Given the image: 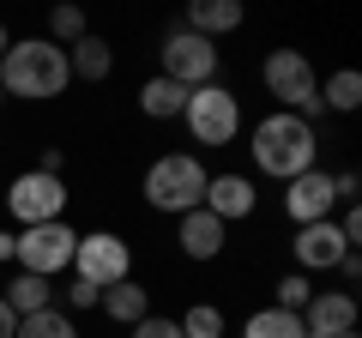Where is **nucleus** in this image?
I'll return each mask as SVG.
<instances>
[{"mask_svg":"<svg viewBox=\"0 0 362 338\" xmlns=\"http://www.w3.org/2000/svg\"><path fill=\"white\" fill-rule=\"evenodd\" d=\"M73 247H78V230L73 223H30V230H18V254H13V266L18 272H30V278H61V272H73Z\"/></svg>","mask_w":362,"mask_h":338,"instance_id":"nucleus-9","label":"nucleus"},{"mask_svg":"<svg viewBox=\"0 0 362 338\" xmlns=\"http://www.w3.org/2000/svg\"><path fill=\"white\" fill-rule=\"evenodd\" d=\"M13 332H18V314L6 308V302H0V338H13Z\"/></svg>","mask_w":362,"mask_h":338,"instance_id":"nucleus-31","label":"nucleus"},{"mask_svg":"<svg viewBox=\"0 0 362 338\" xmlns=\"http://www.w3.org/2000/svg\"><path fill=\"white\" fill-rule=\"evenodd\" d=\"M37 169H42V175H61V169H66V151H61V145H42V151H37Z\"/></svg>","mask_w":362,"mask_h":338,"instance_id":"nucleus-28","label":"nucleus"},{"mask_svg":"<svg viewBox=\"0 0 362 338\" xmlns=\"http://www.w3.org/2000/svg\"><path fill=\"white\" fill-rule=\"evenodd\" d=\"M259 85H266L272 109H290L302 121L320 115V73H314V61L302 49H272L259 61Z\"/></svg>","mask_w":362,"mask_h":338,"instance_id":"nucleus-4","label":"nucleus"},{"mask_svg":"<svg viewBox=\"0 0 362 338\" xmlns=\"http://www.w3.org/2000/svg\"><path fill=\"white\" fill-rule=\"evenodd\" d=\"M97 308H103V320H115V326H139L145 314H151V290H145L139 278H121V284H109L103 296H97Z\"/></svg>","mask_w":362,"mask_h":338,"instance_id":"nucleus-16","label":"nucleus"},{"mask_svg":"<svg viewBox=\"0 0 362 338\" xmlns=\"http://www.w3.org/2000/svg\"><path fill=\"white\" fill-rule=\"evenodd\" d=\"M308 296H314V278H302V272H284V278H278V302H272V308L302 314V308H308Z\"/></svg>","mask_w":362,"mask_h":338,"instance_id":"nucleus-25","label":"nucleus"},{"mask_svg":"<svg viewBox=\"0 0 362 338\" xmlns=\"http://www.w3.org/2000/svg\"><path fill=\"white\" fill-rule=\"evenodd\" d=\"M133 338H181V326H175V314H145L139 326H127Z\"/></svg>","mask_w":362,"mask_h":338,"instance_id":"nucleus-26","label":"nucleus"},{"mask_svg":"<svg viewBox=\"0 0 362 338\" xmlns=\"http://www.w3.org/2000/svg\"><path fill=\"white\" fill-rule=\"evenodd\" d=\"M6 49H13V30H6V25H0V54H6Z\"/></svg>","mask_w":362,"mask_h":338,"instance_id":"nucleus-32","label":"nucleus"},{"mask_svg":"<svg viewBox=\"0 0 362 338\" xmlns=\"http://www.w3.org/2000/svg\"><path fill=\"white\" fill-rule=\"evenodd\" d=\"M18 254V230H0V260H13Z\"/></svg>","mask_w":362,"mask_h":338,"instance_id":"nucleus-30","label":"nucleus"},{"mask_svg":"<svg viewBox=\"0 0 362 338\" xmlns=\"http://www.w3.org/2000/svg\"><path fill=\"white\" fill-rule=\"evenodd\" d=\"M338 278H344V284H362V260H356V254H344V260H338Z\"/></svg>","mask_w":362,"mask_h":338,"instance_id":"nucleus-29","label":"nucleus"},{"mask_svg":"<svg viewBox=\"0 0 362 338\" xmlns=\"http://www.w3.org/2000/svg\"><path fill=\"white\" fill-rule=\"evenodd\" d=\"M73 85V66H66V49H54L49 37H13V49L0 54V91L18 97V103H54Z\"/></svg>","mask_w":362,"mask_h":338,"instance_id":"nucleus-2","label":"nucleus"},{"mask_svg":"<svg viewBox=\"0 0 362 338\" xmlns=\"http://www.w3.org/2000/svg\"><path fill=\"white\" fill-rule=\"evenodd\" d=\"M175 326H181V338H223V308L218 302H187V308L175 314Z\"/></svg>","mask_w":362,"mask_h":338,"instance_id":"nucleus-23","label":"nucleus"},{"mask_svg":"<svg viewBox=\"0 0 362 338\" xmlns=\"http://www.w3.org/2000/svg\"><path fill=\"white\" fill-rule=\"evenodd\" d=\"M338 338H356V332H338Z\"/></svg>","mask_w":362,"mask_h":338,"instance_id":"nucleus-34","label":"nucleus"},{"mask_svg":"<svg viewBox=\"0 0 362 338\" xmlns=\"http://www.w3.org/2000/svg\"><path fill=\"white\" fill-rule=\"evenodd\" d=\"M247 157L266 182H296L302 169L320 163V133H314V121L290 115V109H272L247 127Z\"/></svg>","mask_w":362,"mask_h":338,"instance_id":"nucleus-1","label":"nucleus"},{"mask_svg":"<svg viewBox=\"0 0 362 338\" xmlns=\"http://www.w3.org/2000/svg\"><path fill=\"white\" fill-rule=\"evenodd\" d=\"M362 308L350 290H314L308 308H302V332L308 338H338V332H356Z\"/></svg>","mask_w":362,"mask_h":338,"instance_id":"nucleus-13","label":"nucleus"},{"mask_svg":"<svg viewBox=\"0 0 362 338\" xmlns=\"http://www.w3.org/2000/svg\"><path fill=\"white\" fill-rule=\"evenodd\" d=\"M181 127H187V139H194V145L223 151V145L242 139V97H235L230 85H199V91H187Z\"/></svg>","mask_w":362,"mask_h":338,"instance_id":"nucleus-5","label":"nucleus"},{"mask_svg":"<svg viewBox=\"0 0 362 338\" xmlns=\"http://www.w3.org/2000/svg\"><path fill=\"white\" fill-rule=\"evenodd\" d=\"M242 0H194L187 6V18H181V30H194V37H206V42H218V37H235L242 30Z\"/></svg>","mask_w":362,"mask_h":338,"instance_id":"nucleus-15","label":"nucleus"},{"mask_svg":"<svg viewBox=\"0 0 362 338\" xmlns=\"http://www.w3.org/2000/svg\"><path fill=\"white\" fill-rule=\"evenodd\" d=\"M332 109V115H356L362 109V73L356 66H338V73H326L320 85V115Z\"/></svg>","mask_w":362,"mask_h":338,"instance_id":"nucleus-20","label":"nucleus"},{"mask_svg":"<svg viewBox=\"0 0 362 338\" xmlns=\"http://www.w3.org/2000/svg\"><path fill=\"white\" fill-rule=\"evenodd\" d=\"M218 66H223V49L206 37H194V30H169L163 49H157V73L175 78L181 91H199V85H218Z\"/></svg>","mask_w":362,"mask_h":338,"instance_id":"nucleus-8","label":"nucleus"},{"mask_svg":"<svg viewBox=\"0 0 362 338\" xmlns=\"http://www.w3.org/2000/svg\"><path fill=\"white\" fill-rule=\"evenodd\" d=\"M85 30H90L85 6H54V13H49V42H54V49H73Z\"/></svg>","mask_w":362,"mask_h":338,"instance_id":"nucleus-24","label":"nucleus"},{"mask_svg":"<svg viewBox=\"0 0 362 338\" xmlns=\"http://www.w3.org/2000/svg\"><path fill=\"white\" fill-rule=\"evenodd\" d=\"M181 109H187V91H181L175 78L151 73V78L139 85V115H145V121H181Z\"/></svg>","mask_w":362,"mask_h":338,"instance_id":"nucleus-18","label":"nucleus"},{"mask_svg":"<svg viewBox=\"0 0 362 338\" xmlns=\"http://www.w3.org/2000/svg\"><path fill=\"white\" fill-rule=\"evenodd\" d=\"M0 109H6V91H0Z\"/></svg>","mask_w":362,"mask_h":338,"instance_id":"nucleus-33","label":"nucleus"},{"mask_svg":"<svg viewBox=\"0 0 362 338\" xmlns=\"http://www.w3.org/2000/svg\"><path fill=\"white\" fill-rule=\"evenodd\" d=\"M61 296H66L61 308L78 320V314H90V308H97V296H103V290H90V284H78V278H73V290H61Z\"/></svg>","mask_w":362,"mask_h":338,"instance_id":"nucleus-27","label":"nucleus"},{"mask_svg":"<svg viewBox=\"0 0 362 338\" xmlns=\"http://www.w3.org/2000/svg\"><path fill=\"white\" fill-rule=\"evenodd\" d=\"M175 247H181V260H199V266H206V260H218L223 247H230V223H218L206 206H199V211H181V218H175Z\"/></svg>","mask_w":362,"mask_h":338,"instance_id":"nucleus-14","label":"nucleus"},{"mask_svg":"<svg viewBox=\"0 0 362 338\" xmlns=\"http://www.w3.org/2000/svg\"><path fill=\"white\" fill-rule=\"evenodd\" d=\"M338 211V187H332V169L326 163H314V169H302L296 182H284V218L296 223H326Z\"/></svg>","mask_w":362,"mask_h":338,"instance_id":"nucleus-10","label":"nucleus"},{"mask_svg":"<svg viewBox=\"0 0 362 338\" xmlns=\"http://www.w3.org/2000/svg\"><path fill=\"white\" fill-rule=\"evenodd\" d=\"M13 338H78V320L54 302V308H42V314H25Z\"/></svg>","mask_w":362,"mask_h":338,"instance_id":"nucleus-22","label":"nucleus"},{"mask_svg":"<svg viewBox=\"0 0 362 338\" xmlns=\"http://www.w3.org/2000/svg\"><path fill=\"white\" fill-rule=\"evenodd\" d=\"M73 278L90 284V290H109V284H121V278H133V242L121 230H78Z\"/></svg>","mask_w":362,"mask_h":338,"instance_id":"nucleus-7","label":"nucleus"},{"mask_svg":"<svg viewBox=\"0 0 362 338\" xmlns=\"http://www.w3.org/2000/svg\"><path fill=\"white\" fill-rule=\"evenodd\" d=\"M66 66H73V78H85V85H103V78L115 73V49H109V37L85 30V37L66 49Z\"/></svg>","mask_w":362,"mask_h":338,"instance_id":"nucleus-17","label":"nucleus"},{"mask_svg":"<svg viewBox=\"0 0 362 338\" xmlns=\"http://www.w3.org/2000/svg\"><path fill=\"white\" fill-rule=\"evenodd\" d=\"M0 302L25 320V314H42V308H54V284L49 278H30V272H13V284L0 290Z\"/></svg>","mask_w":362,"mask_h":338,"instance_id":"nucleus-19","label":"nucleus"},{"mask_svg":"<svg viewBox=\"0 0 362 338\" xmlns=\"http://www.w3.org/2000/svg\"><path fill=\"white\" fill-rule=\"evenodd\" d=\"M242 338H308L302 332V314H284V308H254L242 320Z\"/></svg>","mask_w":362,"mask_h":338,"instance_id":"nucleus-21","label":"nucleus"},{"mask_svg":"<svg viewBox=\"0 0 362 338\" xmlns=\"http://www.w3.org/2000/svg\"><path fill=\"white\" fill-rule=\"evenodd\" d=\"M66 206H73V187H66V175L18 169L13 182H6V218H13L18 230H30V223H61Z\"/></svg>","mask_w":362,"mask_h":338,"instance_id":"nucleus-6","label":"nucleus"},{"mask_svg":"<svg viewBox=\"0 0 362 338\" xmlns=\"http://www.w3.org/2000/svg\"><path fill=\"white\" fill-rule=\"evenodd\" d=\"M344 254H356V247L338 235L332 218H326V223H302V230L290 235V260H296L302 278H314V272H338V260H344Z\"/></svg>","mask_w":362,"mask_h":338,"instance_id":"nucleus-11","label":"nucleus"},{"mask_svg":"<svg viewBox=\"0 0 362 338\" xmlns=\"http://www.w3.org/2000/svg\"><path fill=\"white\" fill-rule=\"evenodd\" d=\"M199 206H206L218 223H242V218L259 211V187H254V175H242V169H223V175L206 182V199H199Z\"/></svg>","mask_w":362,"mask_h":338,"instance_id":"nucleus-12","label":"nucleus"},{"mask_svg":"<svg viewBox=\"0 0 362 338\" xmlns=\"http://www.w3.org/2000/svg\"><path fill=\"white\" fill-rule=\"evenodd\" d=\"M206 182H211V169L199 163V151H163V157H151L139 194H145V206H151V211L181 218V211H199Z\"/></svg>","mask_w":362,"mask_h":338,"instance_id":"nucleus-3","label":"nucleus"}]
</instances>
